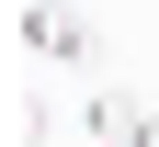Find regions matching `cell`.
I'll list each match as a JSON object with an SVG mask.
<instances>
[{
	"mask_svg": "<svg viewBox=\"0 0 159 147\" xmlns=\"http://www.w3.org/2000/svg\"><path fill=\"white\" fill-rule=\"evenodd\" d=\"M23 45L46 57V68H102V23H91L80 0H34L23 11Z\"/></svg>",
	"mask_w": 159,
	"mask_h": 147,
	"instance_id": "6da1fadb",
	"label": "cell"
},
{
	"mask_svg": "<svg viewBox=\"0 0 159 147\" xmlns=\"http://www.w3.org/2000/svg\"><path fill=\"white\" fill-rule=\"evenodd\" d=\"M80 124H91L102 147H159V113H148L136 91H91V102H80Z\"/></svg>",
	"mask_w": 159,
	"mask_h": 147,
	"instance_id": "7a4b0ae2",
	"label": "cell"
}]
</instances>
